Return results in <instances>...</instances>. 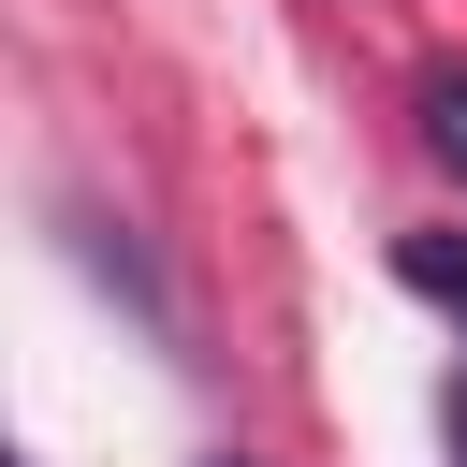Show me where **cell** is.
<instances>
[{
    "label": "cell",
    "instance_id": "cell-4",
    "mask_svg": "<svg viewBox=\"0 0 467 467\" xmlns=\"http://www.w3.org/2000/svg\"><path fill=\"white\" fill-rule=\"evenodd\" d=\"M219 467H234V452H219Z\"/></svg>",
    "mask_w": 467,
    "mask_h": 467
},
{
    "label": "cell",
    "instance_id": "cell-2",
    "mask_svg": "<svg viewBox=\"0 0 467 467\" xmlns=\"http://www.w3.org/2000/svg\"><path fill=\"white\" fill-rule=\"evenodd\" d=\"M423 146H438V175L467 190V73H438V88H423Z\"/></svg>",
    "mask_w": 467,
    "mask_h": 467
},
{
    "label": "cell",
    "instance_id": "cell-3",
    "mask_svg": "<svg viewBox=\"0 0 467 467\" xmlns=\"http://www.w3.org/2000/svg\"><path fill=\"white\" fill-rule=\"evenodd\" d=\"M452 452H467V379H452Z\"/></svg>",
    "mask_w": 467,
    "mask_h": 467
},
{
    "label": "cell",
    "instance_id": "cell-1",
    "mask_svg": "<svg viewBox=\"0 0 467 467\" xmlns=\"http://www.w3.org/2000/svg\"><path fill=\"white\" fill-rule=\"evenodd\" d=\"M394 277H409L438 321H467V234H409V248H394Z\"/></svg>",
    "mask_w": 467,
    "mask_h": 467
}]
</instances>
